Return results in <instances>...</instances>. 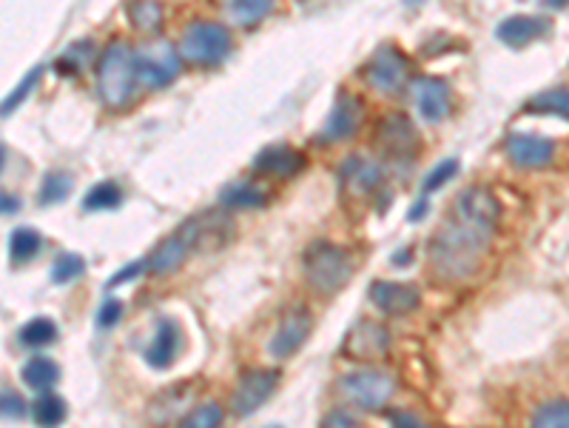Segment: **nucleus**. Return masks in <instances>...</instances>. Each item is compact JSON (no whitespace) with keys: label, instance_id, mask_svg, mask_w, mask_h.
Wrapping results in <instances>:
<instances>
[{"label":"nucleus","instance_id":"1","mask_svg":"<svg viewBox=\"0 0 569 428\" xmlns=\"http://www.w3.org/2000/svg\"><path fill=\"white\" fill-rule=\"evenodd\" d=\"M501 217V205L487 188H467L455 197L447 223L433 234L430 260L442 277L467 280L476 272L481 255L490 246Z\"/></svg>","mask_w":569,"mask_h":428},{"label":"nucleus","instance_id":"2","mask_svg":"<svg viewBox=\"0 0 569 428\" xmlns=\"http://www.w3.org/2000/svg\"><path fill=\"white\" fill-rule=\"evenodd\" d=\"M137 86H140L137 49H132L123 40L108 43L100 57V72H97V89H100L103 103L111 109H123L134 98Z\"/></svg>","mask_w":569,"mask_h":428},{"label":"nucleus","instance_id":"3","mask_svg":"<svg viewBox=\"0 0 569 428\" xmlns=\"http://www.w3.org/2000/svg\"><path fill=\"white\" fill-rule=\"evenodd\" d=\"M353 255L333 243H314L305 255V275L311 289L319 294H336L353 275Z\"/></svg>","mask_w":569,"mask_h":428},{"label":"nucleus","instance_id":"4","mask_svg":"<svg viewBox=\"0 0 569 428\" xmlns=\"http://www.w3.org/2000/svg\"><path fill=\"white\" fill-rule=\"evenodd\" d=\"M231 31L214 21H197L185 29L180 40V57L194 66H220L231 55Z\"/></svg>","mask_w":569,"mask_h":428},{"label":"nucleus","instance_id":"5","mask_svg":"<svg viewBox=\"0 0 569 428\" xmlns=\"http://www.w3.org/2000/svg\"><path fill=\"white\" fill-rule=\"evenodd\" d=\"M339 394L345 400L356 403L365 411H379L384 408L390 400H393V391H396V380L390 377L387 371H376V369H367V371H350L339 380Z\"/></svg>","mask_w":569,"mask_h":428},{"label":"nucleus","instance_id":"6","mask_svg":"<svg viewBox=\"0 0 569 428\" xmlns=\"http://www.w3.org/2000/svg\"><path fill=\"white\" fill-rule=\"evenodd\" d=\"M183 57L168 40H151L137 49V74L140 83L149 89H166L180 77Z\"/></svg>","mask_w":569,"mask_h":428},{"label":"nucleus","instance_id":"7","mask_svg":"<svg viewBox=\"0 0 569 428\" xmlns=\"http://www.w3.org/2000/svg\"><path fill=\"white\" fill-rule=\"evenodd\" d=\"M177 231L188 240L191 251H214V249H222L234 237V223L231 217H225L222 212H203L185 220Z\"/></svg>","mask_w":569,"mask_h":428},{"label":"nucleus","instance_id":"8","mask_svg":"<svg viewBox=\"0 0 569 428\" xmlns=\"http://www.w3.org/2000/svg\"><path fill=\"white\" fill-rule=\"evenodd\" d=\"M408 57H404L396 46H382V49L370 57L367 63V83L382 92V94H393L404 86V81H408Z\"/></svg>","mask_w":569,"mask_h":428},{"label":"nucleus","instance_id":"9","mask_svg":"<svg viewBox=\"0 0 569 428\" xmlns=\"http://www.w3.org/2000/svg\"><path fill=\"white\" fill-rule=\"evenodd\" d=\"M339 180L341 188L353 197H365L370 192H376L384 180V169L382 163L370 161L365 154H350L345 157V163L339 166Z\"/></svg>","mask_w":569,"mask_h":428},{"label":"nucleus","instance_id":"10","mask_svg":"<svg viewBox=\"0 0 569 428\" xmlns=\"http://www.w3.org/2000/svg\"><path fill=\"white\" fill-rule=\"evenodd\" d=\"M276 383H280L276 371H265V369L248 371L246 377L239 380V386L234 391V411H237V415H242V417L254 415V411L276 391Z\"/></svg>","mask_w":569,"mask_h":428},{"label":"nucleus","instance_id":"11","mask_svg":"<svg viewBox=\"0 0 569 428\" xmlns=\"http://www.w3.org/2000/svg\"><path fill=\"white\" fill-rule=\"evenodd\" d=\"M507 157L518 169H544L556 157V143L539 135H510Z\"/></svg>","mask_w":569,"mask_h":428},{"label":"nucleus","instance_id":"12","mask_svg":"<svg viewBox=\"0 0 569 428\" xmlns=\"http://www.w3.org/2000/svg\"><path fill=\"white\" fill-rule=\"evenodd\" d=\"M362 120H365L362 100L356 98V94L339 92V98H336V103L331 109V118H328V123H324L322 137L324 140H345V137L359 132Z\"/></svg>","mask_w":569,"mask_h":428},{"label":"nucleus","instance_id":"13","mask_svg":"<svg viewBox=\"0 0 569 428\" xmlns=\"http://www.w3.org/2000/svg\"><path fill=\"white\" fill-rule=\"evenodd\" d=\"M413 100L425 123H442L450 115V86L438 77H418L413 83Z\"/></svg>","mask_w":569,"mask_h":428},{"label":"nucleus","instance_id":"14","mask_svg":"<svg viewBox=\"0 0 569 428\" xmlns=\"http://www.w3.org/2000/svg\"><path fill=\"white\" fill-rule=\"evenodd\" d=\"M311 326H314V320L307 311H290L280 323V328H276V335L268 345L271 357H276V360L294 357L302 348V343L307 340V335H311Z\"/></svg>","mask_w":569,"mask_h":428},{"label":"nucleus","instance_id":"15","mask_svg":"<svg viewBox=\"0 0 569 428\" xmlns=\"http://www.w3.org/2000/svg\"><path fill=\"white\" fill-rule=\"evenodd\" d=\"M370 300L376 303L379 311L384 314H408L418 306V289L410 283H390V280H379L373 283L370 289Z\"/></svg>","mask_w":569,"mask_h":428},{"label":"nucleus","instance_id":"16","mask_svg":"<svg viewBox=\"0 0 569 428\" xmlns=\"http://www.w3.org/2000/svg\"><path fill=\"white\" fill-rule=\"evenodd\" d=\"M254 169L263 174H273V178H294L305 169V154L282 146V143H273V146H265L254 157Z\"/></svg>","mask_w":569,"mask_h":428},{"label":"nucleus","instance_id":"17","mask_svg":"<svg viewBox=\"0 0 569 428\" xmlns=\"http://www.w3.org/2000/svg\"><path fill=\"white\" fill-rule=\"evenodd\" d=\"M544 31H549V21L532 18V14H513V18L498 23L496 35L501 43L513 46V49H522V46L532 43L535 38H541Z\"/></svg>","mask_w":569,"mask_h":428},{"label":"nucleus","instance_id":"18","mask_svg":"<svg viewBox=\"0 0 569 428\" xmlns=\"http://www.w3.org/2000/svg\"><path fill=\"white\" fill-rule=\"evenodd\" d=\"M379 140L393 154H413L418 149V132L404 115H387L379 129Z\"/></svg>","mask_w":569,"mask_h":428},{"label":"nucleus","instance_id":"19","mask_svg":"<svg viewBox=\"0 0 569 428\" xmlns=\"http://www.w3.org/2000/svg\"><path fill=\"white\" fill-rule=\"evenodd\" d=\"M191 255V246L188 240L180 234V231H174L171 237H166L154 251H151V258H149V272L151 275H171L177 272Z\"/></svg>","mask_w":569,"mask_h":428},{"label":"nucleus","instance_id":"20","mask_svg":"<svg viewBox=\"0 0 569 428\" xmlns=\"http://www.w3.org/2000/svg\"><path fill=\"white\" fill-rule=\"evenodd\" d=\"M177 352H180V328L171 320H162L154 335V343L149 345V352H145V360H149V366L154 369H168L177 360Z\"/></svg>","mask_w":569,"mask_h":428},{"label":"nucleus","instance_id":"21","mask_svg":"<svg viewBox=\"0 0 569 428\" xmlns=\"http://www.w3.org/2000/svg\"><path fill=\"white\" fill-rule=\"evenodd\" d=\"M390 345L387 331L376 323H362L353 328V335L348 337V354L353 357H382Z\"/></svg>","mask_w":569,"mask_h":428},{"label":"nucleus","instance_id":"22","mask_svg":"<svg viewBox=\"0 0 569 428\" xmlns=\"http://www.w3.org/2000/svg\"><path fill=\"white\" fill-rule=\"evenodd\" d=\"M273 12V0H228L225 14L234 26H254Z\"/></svg>","mask_w":569,"mask_h":428},{"label":"nucleus","instance_id":"23","mask_svg":"<svg viewBox=\"0 0 569 428\" xmlns=\"http://www.w3.org/2000/svg\"><path fill=\"white\" fill-rule=\"evenodd\" d=\"M524 112H530V115H556V118H566L569 120V86L535 94V98L524 106Z\"/></svg>","mask_w":569,"mask_h":428},{"label":"nucleus","instance_id":"24","mask_svg":"<svg viewBox=\"0 0 569 428\" xmlns=\"http://www.w3.org/2000/svg\"><path fill=\"white\" fill-rule=\"evenodd\" d=\"M66 415H69L66 403H63L60 394H52V391H43L40 397L35 400V406H31V417H35V423L40 428H57V425H63Z\"/></svg>","mask_w":569,"mask_h":428},{"label":"nucleus","instance_id":"25","mask_svg":"<svg viewBox=\"0 0 569 428\" xmlns=\"http://www.w3.org/2000/svg\"><path fill=\"white\" fill-rule=\"evenodd\" d=\"M23 383L29 389H35V391H46V389H52L57 383V377H60V369H57V362L55 360H48V357H31L23 371Z\"/></svg>","mask_w":569,"mask_h":428},{"label":"nucleus","instance_id":"26","mask_svg":"<svg viewBox=\"0 0 569 428\" xmlns=\"http://www.w3.org/2000/svg\"><path fill=\"white\" fill-rule=\"evenodd\" d=\"M162 18H166V12H162L159 0H132L128 4V21L137 31H157Z\"/></svg>","mask_w":569,"mask_h":428},{"label":"nucleus","instance_id":"27","mask_svg":"<svg viewBox=\"0 0 569 428\" xmlns=\"http://www.w3.org/2000/svg\"><path fill=\"white\" fill-rule=\"evenodd\" d=\"M40 246H43L40 234L29 226H21L9 237V258H12V263H29L40 251Z\"/></svg>","mask_w":569,"mask_h":428},{"label":"nucleus","instance_id":"28","mask_svg":"<svg viewBox=\"0 0 569 428\" xmlns=\"http://www.w3.org/2000/svg\"><path fill=\"white\" fill-rule=\"evenodd\" d=\"M222 205L228 209H256V205L265 203L263 188H256L251 183H234V186H225L222 195H220Z\"/></svg>","mask_w":569,"mask_h":428},{"label":"nucleus","instance_id":"29","mask_svg":"<svg viewBox=\"0 0 569 428\" xmlns=\"http://www.w3.org/2000/svg\"><path fill=\"white\" fill-rule=\"evenodd\" d=\"M57 340V326L48 317H35L21 328V343L26 348H46Z\"/></svg>","mask_w":569,"mask_h":428},{"label":"nucleus","instance_id":"30","mask_svg":"<svg viewBox=\"0 0 569 428\" xmlns=\"http://www.w3.org/2000/svg\"><path fill=\"white\" fill-rule=\"evenodd\" d=\"M123 203V188L117 183L111 180H103L89 188V195L83 200V205L89 212H106V209H117V205Z\"/></svg>","mask_w":569,"mask_h":428},{"label":"nucleus","instance_id":"31","mask_svg":"<svg viewBox=\"0 0 569 428\" xmlns=\"http://www.w3.org/2000/svg\"><path fill=\"white\" fill-rule=\"evenodd\" d=\"M532 428H569V403L552 400L541 406L532 417Z\"/></svg>","mask_w":569,"mask_h":428},{"label":"nucleus","instance_id":"32","mask_svg":"<svg viewBox=\"0 0 569 428\" xmlns=\"http://www.w3.org/2000/svg\"><path fill=\"white\" fill-rule=\"evenodd\" d=\"M72 192V178L66 171H52L46 174V180L40 186V203L43 205H55V203H63L69 197Z\"/></svg>","mask_w":569,"mask_h":428},{"label":"nucleus","instance_id":"33","mask_svg":"<svg viewBox=\"0 0 569 428\" xmlns=\"http://www.w3.org/2000/svg\"><path fill=\"white\" fill-rule=\"evenodd\" d=\"M222 417H225L222 406L205 403V406H197L194 411H188L180 428H222Z\"/></svg>","mask_w":569,"mask_h":428},{"label":"nucleus","instance_id":"34","mask_svg":"<svg viewBox=\"0 0 569 428\" xmlns=\"http://www.w3.org/2000/svg\"><path fill=\"white\" fill-rule=\"evenodd\" d=\"M455 174H459V161L455 157H450V161H442L435 169H430V174L425 178V183H421V192H425V197L435 195L438 188H442L444 183H450Z\"/></svg>","mask_w":569,"mask_h":428},{"label":"nucleus","instance_id":"35","mask_svg":"<svg viewBox=\"0 0 569 428\" xmlns=\"http://www.w3.org/2000/svg\"><path fill=\"white\" fill-rule=\"evenodd\" d=\"M91 52H94L91 40L74 43V46H69V49L60 55V63H57V66H60L63 72H69V74H77V72H83V69H86V63H89Z\"/></svg>","mask_w":569,"mask_h":428},{"label":"nucleus","instance_id":"36","mask_svg":"<svg viewBox=\"0 0 569 428\" xmlns=\"http://www.w3.org/2000/svg\"><path fill=\"white\" fill-rule=\"evenodd\" d=\"M83 272H86V260L80 255H60L57 263L52 266V280L57 285H66V283L77 280Z\"/></svg>","mask_w":569,"mask_h":428},{"label":"nucleus","instance_id":"37","mask_svg":"<svg viewBox=\"0 0 569 428\" xmlns=\"http://www.w3.org/2000/svg\"><path fill=\"white\" fill-rule=\"evenodd\" d=\"M40 77H43V69H40V66H38V69H31V72L23 77V83H21L18 89H14V92L9 94V98H6L4 103H0V115H4V118H6V115H12L14 109H18V106H21V103L29 98V92L38 86V81H40Z\"/></svg>","mask_w":569,"mask_h":428},{"label":"nucleus","instance_id":"38","mask_svg":"<svg viewBox=\"0 0 569 428\" xmlns=\"http://www.w3.org/2000/svg\"><path fill=\"white\" fill-rule=\"evenodd\" d=\"M123 317V303L120 300H106L103 309L97 311V323H100V328H114L120 323Z\"/></svg>","mask_w":569,"mask_h":428},{"label":"nucleus","instance_id":"39","mask_svg":"<svg viewBox=\"0 0 569 428\" xmlns=\"http://www.w3.org/2000/svg\"><path fill=\"white\" fill-rule=\"evenodd\" d=\"M23 411H26V406H23V400H21V394H14V391L0 394V415L18 420V417H23Z\"/></svg>","mask_w":569,"mask_h":428},{"label":"nucleus","instance_id":"40","mask_svg":"<svg viewBox=\"0 0 569 428\" xmlns=\"http://www.w3.org/2000/svg\"><path fill=\"white\" fill-rule=\"evenodd\" d=\"M322 428H359V420L348 415V411H331V415L322 420Z\"/></svg>","mask_w":569,"mask_h":428},{"label":"nucleus","instance_id":"41","mask_svg":"<svg viewBox=\"0 0 569 428\" xmlns=\"http://www.w3.org/2000/svg\"><path fill=\"white\" fill-rule=\"evenodd\" d=\"M140 272H142V263H132L128 268H120V272L108 280V289H117V285H123V283H128V280H134Z\"/></svg>","mask_w":569,"mask_h":428},{"label":"nucleus","instance_id":"42","mask_svg":"<svg viewBox=\"0 0 569 428\" xmlns=\"http://www.w3.org/2000/svg\"><path fill=\"white\" fill-rule=\"evenodd\" d=\"M393 428H427V423L410 415V411H401V415L393 417Z\"/></svg>","mask_w":569,"mask_h":428},{"label":"nucleus","instance_id":"43","mask_svg":"<svg viewBox=\"0 0 569 428\" xmlns=\"http://www.w3.org/2000/svg\"><path fill=\"white\" fill-rule=\"evenodd\" d=\"M21 209V200L12 197L9 192H0V214H12Z\"/></svg>","mask_w":569,"mask_h":428},{"label":"nucleus","instance_id":"44","mask_svg":"<svg viewBox=\"0 0 569 428\" xmlns=\"http://www.w3.org/2000/svg\"><path fill=\"white\" fill-rule=\"evenodd\" d=\"M425 212H427V200H421V203H416L413 209H410V223H418L421 217H425Z\"/></svg>","mask_w":569,"mask_h":428},{"label":"nucleus","instance_id":"45","mask_svg":"<svg viewBox=\"0 0 569 428\" xmlns=\"http://www.w3.org/2000/svg\"><path fill=\"white\" fill-rule=\"evenodd\" d=\"M544 6H547V9H566L569 0H544Z\"/></svg>","mask_w":569,"mask_h":428},{"label":"nucleus","instance_id":"46","mask_svg":"<svg viewBox=\"0 0 569 428\" xmlns=\"http://www.w3.org/2000/svg\"><path fill=\"white\" fill-rule=\"evenodd\" d=\"M4 166H6V146L0 143V171H4Z\"/></svg>","mask_w":569,"mask_h":428}]
</instances>
